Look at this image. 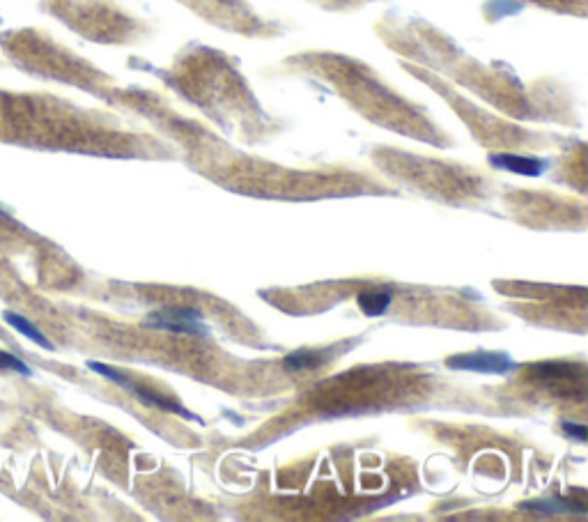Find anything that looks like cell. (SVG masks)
Listing matches in <instances>:
<instances>
[{
  "label": "cell",
  "instance_id": "6da1fadb",
  "mask_svg": "<svg viewBox=\"0 0 588 522\" xmlns=\"http://www.w3.org/2000/svg\"><path fill=\"white\" fill-rule=\"evenodd\" d=\"M143 325L150 329H164V332H177V334H189V336L210 334L203 316H200L196 309H180V306L150 313V316L143 320Z\"/></svg>",
  "mask_w": 588,
  "mask_h": 522
},
{
  "label": "cell",
  "instance_id": "7a4b0ae2",
  "mask_svg": "<svg viewBox=\"0 0 588 522\" xmlns=\"http://www.w3.org/2000/svg\"><path fill=\"white\" fill-rule=\"evenodd\" d=\"M446 366L453 371H471V373H485V375H506L515 371L517 362L510 359L506 352H464V355H453L446 359Z\"/></svg>",
  "mask_w": 588,
  "mask_h": 522
},
{
  "label": "cell",
  "instance_id": "3957f363",
  "mask_svg": "<svg viewBox=\"0 0 588 522\" xmlns=\"http://www.w3.org/2000/svg\"><path fill=\"white\" fill-rule=\"evenodd\" d=\"M492 166L501 168V171L515 173V175H524V178H538L547 171V161L545 159H536V157H520V155H490Z\"/></svg>",
  "mask_w": 588,
  "mask_h": 522
},
{
  "label": "cell",
  "instance_id": "277c9868",
  "mask_svg": "<svg viewBox=\"0 0 588 522\" xmlns=\"http://www.w3.org/2000/svg\"><path fill=\"white\" fill-rule=\"evenodd\" d=\"M522 509H531L533 513H543V516H552V513H579L584 516L586 506L579 502L566 500V497H545V500H533V502H522Z\"/></svg>",
  "mask_w": 588,
  "mask_h": 522
},
{
  "label": "cell",
  "instance_id": "5b68a950",
  "mask_svg": "<svg viewBox=\"0 0 588 522\" xmlns=\"http://www.w3.org/2000/svg\"><path fill=\"white\" fill-rule=\"evenodd\" d=\"M329 350H311L301 348L297 352H290L288 357L283 359L285 371H308V368H320L327 364Z\"/></svg>",
  "mask_w": 588,
  "mask_h": 522
},
{
  "label": "cell",
  "instance_id": "8992f818",
  "mask_svg": "<svg viewBox=\"0 0 588 522\" xmlns=\"http://www.w3.org/2000/svg\"><path fill=\"white\" fill-rule=\"evenodd\" d=\"M391 302H393V295L389 293V290H366V293H361L357 297L359 309L370 318L384 316V313L391 309Z\"/></svg>",
  "mask_w": 588,
  "mask_h": 522
},
{
  "label": "cell",
  "instance_id": "52a82bcc",
  "mask_svg": "<svg viewBox=\"0 0 588 522\" xmlns=\"http://www.w3.org/2000/svg\"><path fill=\"white\" fill-rule=\"evenodd\" d=\"M3 320L7 322V325L10 327H14L17 329L19 334H23L26 336L28 341H33V343H37L40 345V348H46V350H53V345H51V341L46 339V336L40 332V327H35L33 322H30L28 318H23V316H19V313H14V311H5L3 313Z\"/></svg>",
  "mask_w": 588,
  "mask_h": 522
},
{
  "label": "cell",
  "instance_id": "ba28073f",
  "mask_svg": "<svg viewBox=\"0 0 588 522\" xmlns=\"http://www.w3.org/2000/svg\"><path fill=\"white\" fill-rule=\"evenodd\" d=\"M88 368L99 375H104V378L115 382V385L122 387V389H129V385H131V378H127L125 373L118 371V368H113V366H106L102 362H88Z\"/></svg>",
  "mask_w": 588,
  "mask_h": 522
},
{
  "label": "cell",
  "instance_id": "9c48e42d",
  "mask_svg": "<svg viewBox=\"0 0 588 522\" xmlns=\"http://www.w3.org/2000/svg\"><path fill=\"white\" fill-rule=\"evenodd\" d=\"M0 371H14L23 375V378H33V371H30L28 364H23L17 355L5 350H0Z\"/></svg>",
  "mask_w": 588,
  "mask_h": 522
},
{
  "label": "cell",
  "instance_id": "30bf717a",
  "mask_svg": "<svg viewBox=\"0 0 588 522\" xmlns=\"http://www.w3.org/2000/svg\"><path fill=\"white\" fill-rule=\"evenodd\" d=\"M561 428H563V431H566L570 437H575L577 442H586L588 431H586V426H584V424H575V421H563Z\"/></svg>",
  "mask_w": 588,
  "mask_h": 522
},
{
  "label": "cell",
  "instance_id": "8fae6325",
  "mask_svg": "<svg viewBox=\"0 0 588 522\" xmlns=\"http://www.w3.org/2000/svg\"><path fill=\"white\" fill-rule=\"evenodd\" d=\"M0 217H7V212H5L3 205H0Z\"/></svg>",
  "mask_w": 588,
  "mask_h": 522
}]
</instances>
